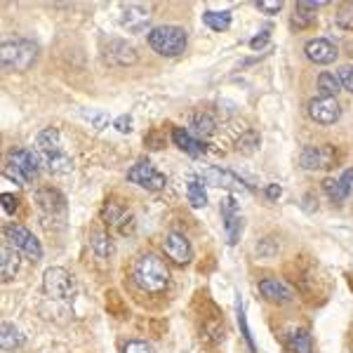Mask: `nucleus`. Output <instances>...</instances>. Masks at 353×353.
Returning <instances> with one entry per match:
<instances>
[{
	"instance_id": "f257e3e1",
	"label": "nucleus",
	"mask_w": 353,
	"mask_h": 353,
	"mask_svg": "<svg viewBox=\"0 0 353 353\" xmlns=\"http://www.w3.org/2000/svg\"><path fill=\"white\" fill-rule=\"evenodd\" d=\"M36 153L41 158V165H45L52 174H68L73 170V158L61 149V137L54 128H48L38 134Z\"/></svg>"
},
{
	"instance_id": "f03ea898",
	"label": "nucleus",
	"mask_w": 353,
	"mask_h": 353,
	"mask_svg": "<svg viewBox=\"0 0 353 353\" xmlns=\"http://www.w3.org/2000/svg\"><path fill=\"white\" fill-rule=\"evenodd\" d=\"M134 283L144 292H163L170 283V271L165 266V261L158 259L156 254H144L134 264Z\"/></svg>"
},
{
	"instance_id": "7ed1b4c3",
	"label": "nucleus",
	"mask_w": 353,
	"mask_h": 353,
	"mask_svg": "<svg viewBox=\"0 0 353 353\" xmlns=\"http://www.w3.org/2000/svg\"><path fill=\"white\" fill-rule=\"evenodd\" d=\"M38 59V45L26 41V38H17V41H8L0 48V61H3V68L8 73H21L28 71Z\"/></svg>"
},
{
	"instance_id": "20e7f679",
	"label": "nucleus",
	"mask_w": 353,
	"mask_h": 353,
	"mask_svg": "<svg viewBox=\"0 0 353 353\" xmlns=\"http://www.w3.org/2000/svg\"><path fill=\"white\" fill-rule=\"evenodd\" d=\"M186 31L181 26H156L149 31V45L161 57H176L186 50Z\"/></svg>"
},
{
	"instance_id": "39448f33",
	"label": "nucleus",
	"mask_w": 353,
	"mask_h": 353,
	"mask_svg": "<svg viewBox=\"0 0 353 353\" xmlns=\"http://www.w3.org/2000/svg\"><path fill=\"white\" fill-rule=\"evenodd\" d=\"M38 165H41L38 153H33L28 149H17V151L10 153L8 165H5V174L14 176V179L24 186V184H28V181L38 176Z\"/></svg>"
},
{
	"instance_id": "423d86ee",
	"label": "nucleus",
	"mask_w": 353,
	"mask_h": 353,
	"mask_svg": "<svg viewBox=\"0 0 353 353\" xmlns=\"http://www.w3.org/2000/svg\"><path fill=\"white\" fill-rule=\"evenodd\" d=\"M5 241H8L17 252H24L31 261H38L43 257V248L38 243V238L31 231L24 229L19 224H10L5 226Z\"/></svg>"
},
{
	"instance_id": "0eeeda50",
	"label": "nucleus",
	"mask_w": 353,
	"mask_h": 353,
	"mask_svg": "<svg viewBox=\"0 0 353 353\" xmlns=\"http://www.w3.org/2000/svg\"><path fill=\"white\" fill-rule=\"evenodd\" d=\"M43 290L52 299H68L73 294V278L61 266H52L43 276Z\"/></svg>"
},
{
	"instance_id": "6e6552de",
	"label": "nucleus",
	"mask_w": 353,
	"mask_h": 353,
	"mask_svg": "<svg viewBox=\"0 0 353 353\" xmlns=\"http://www.w3.org/2000/svg\"><path fill=\"white\" fill-rule=\"evenodd\" d=\"M128 179L132 184L141 186V189H149V191H161L168 184V176L163 172H158L156 168L149 161H139L137 165L128 170Z\"/></svg>"
},
{
	"instance_id": "1a4fd4ad",
	"label": "nucleus",
	"mask_w": 353,
	"mask_h": 353,
	"mask_svg": "<svg viewBox=\"0 0 353 353\" xmlns=\"http://www.w3.org/2000/svg\"><path fill=\"white\" fill-rule=\"evenodd\" d=\"M299 161L306 170H330L337 161V153L332 146H306Z\"/></svg>"
},
{
	"instance_id": "9d476101",
	"label": "nucleus",
	"mask_w": 353,
	"mask_h": 353,
	"mask_svg": "<svg viewBox=\"0 0 353 353\" xmlns=\"http://www.w3.org/2000/svg\"><path fill=\"white\" fill-rule=\"evenodd\" d=\"M309 116L321 125H332L339 121L341 106L334 97H318L309 104Z\"/></svg>"
},
{
	"instance_id": "9b49d317",
	"label": "nucleus",
	"mask_w": 353,
	"mask_h": 353,
	"mask_svg": "<svg viewBox=\"0 0 353 353\" xmlns=\"http://www.w3.org/2000/svg\"><path fill=\"white\" fill-rule=\"evenodd\" d=\"M221 217H224V229H226V236H229V243L236 245L243 233V219H241L238 203L233 196H229L224 203H221Z\"/></svg>"
},
{
	"instance_id": "f8f14e48",
	"label": "nucleus",
	"mask_w": 353,
	"mask_h": 353,
	"mask_svg": "<svg viewBox=\"0 0 353 353\" xmlns=\"http://www.w3.org/2000/svg\"><path fill=\"white\" fill-rule=\"evenodd\" d=\"M201 179L205 181V184H210V186H221V189H231V191H245V189H248L243 179H238L233 172H229V170H221V168L203 170Z\"/></svg>"
},
{
	"instance_id": "ddd939ff",
	"label": "nucleus",
	"mask_w": 353,
	"mask_h": 353,
	"mask_svg": "<svg viewBox=\"0 0 353 353\" xmlns=\"http://www.w3.org/2000/svg\"><path fill=\"white\" fill-rule=\"evenodd\" d=\"M165 254L179 266L189 264L193 257L191 243L186 241V236H181V233H170V236L165 238Z\"/></svg>"
},
{
	"instance_id": "4468645a",
	"label": "nucleus",
	"mask_w": 353,
	"mask_h": 353,
	"mask_svg": "<svg viewBox=\"0 0 353 353\" xmlns=\"http://www.w3.org/2000/svg\"><path fill=\"white\" fill-rule=\"evenodd\" d=\"M149 21H151L149 10L139 8V5H128L121 14V26L128 33H144L146 26H149Z\"/></svg>"
},
{
	"instance_id": "2eb2a0df",
	"label": "nucleus",
	"mask_w": 353,
	"mask_h": 353,
	"mask_svg": "<svg viewBox=\"0 0 353 353\" xmlns=\"http://www.w3.org/2000/svg\"><path fill=\"white\" fill-rule=\"evenodd\" d=\"M304 52L313 64H332L339 54L337 48H334L330 41H325V38H313V41H309L304 48Z\"/></svg>"
},
{
	"instance_id": "dca6fc26",
	"label": "nucleus",
	"mask_w": 353,
	"mask_h": 353,
	"mask_svg": "<svg viewBox=\"0 0 353 353\" xmlns=\"http://www.w3.org/2000/svg\"><path fill=\"white\" fill-rule=\"evenodd\" d=\"M106 61L111 66H130L137 61V52L132 45H128L125 41H111L109 48H106Z\"/></svg>"
},
{
	"instance_id": "f3484780",
	"label": "nucleus",
	"mask_w": 353,
	"mask_h": 353,
	"mask_svg": "<svg viewBox=\"0 0 353 353\" xmlns=\"http://www.w3.org/2000/svg\"><path fill=\"white\" fill-rule=\"evenodd\" d=\"M259 290L269 301H278V304H288V301L294 299V292L290 290L285 283L276 281V278H266V281L259 283Z\"/></svg>"
},
{
	"instance_id": "a211bd4d",
	"label": "nucleus",
	"mask_w": 353,
	"mask_h": 353,
	"mask_svg": "<svg viewBox=\"0 0 353 353\" xmlns=\"http://www.w3.org/2000/svg\"><path fill=\"white\" fill-rule=\"evenodd\" d=\"M172 139H174V144L179 146L184 153H189V156H201V153H205V144L203 141H198L196 137H191L189 130H184V128H174V132H172Z\"/></svg>"
},
{
	"instance_id": "6ab92c4d",
	"label": "nucleus",
	"mask_w": 353,
	"mask_h": 353,
	"mask_svg": "<svg viewBox=\"0 0 353 353\" xmlns=\"http://www.w3.org/2000/svg\"><path fill=\"white\" fill-rule=\"evenodd\" d=\"M19 252H17L14 248H8L5 245L3 250H0V276H3V281H12L17 276V271H19Z\"/></svg>"
},
{
	"instance_id": "aec40b11",
	"label": "nucleus",
	"mask_w": 353,
	"mask_h": 353,
	"mask_svg": "<svg viewBox=\"0 0 353 353\" xmlns=\"http://www.w3.org/2000/svg\"><path fill=\"white\" fill-rule=\"evenodd\" d=\"M21 344H24L21 330L12 325V323H3V327H0V346H3V351H14Z\"/></svg>"
},
{
	"instance_id": "412c9836",
	"label": "nucleus",
	"mask_w": 353,
	"mask_h": 353,
	"mask_svg": "<svg viewBox=\"0 0 353 353\" xmlns=\"http://www.w3.org/2000/svg\"><path fill=\"white\" fill-rule=\"evenodd\" d=\"M186 196H189V203L193 205V208H205V205H208V193H205L201 176H189Z\"/></svg>"
},
{
	"instance_id": "4be33fe9",
	"label": "nucleus",
	"mask_w": 353,
	"mask_h": 353,
	"mask_svg": "<svg viewBox=\"0 0 353 353\" xmlns=\"http://www.w3.org/2000/svg\"><path fill=\"white\" fill-rule=\"evenodd\" d=\"M203 24L210 26L212 31L221 33V31H226V28L231 26V12H229V10H224V12H212V10H210V12L203 14Z\"/></svg>"
},
{
	"instance_id": "5701e85b",
	"label": "nucleus",
	"mask_w": 353,
	"mask_h": 353,
	"mask_svg": "<svg viewBox=\"0 0 353 353\" xmlns=\"http://www.w3.org/2000/svg\"><path fill=\"white\" fill-rule=\"evenodd\" d=\"M191 128H193V132H196L198 137H210L214 132V118L210 116V113H196L193 116V121H191Z\"/></svg>"
},
{
	"instance_id": "b1692460",
	"label": "nucleus",
	"mask_w": 353,
	"mask_h": 353,
	"mask_svg": "<svg viewBox=\"0 0 353 353\" xmlns=\"http://www.w3.org/2000/svg\"><path fill=\"white\" fill-rule=\"evenodd\" d=\"M318 90L323 92V97H337L341 90V83L334 73H321L318 76Z\"/></svg>"
},
{
	"instance_id": "393cba45",
	"label": "nucleus",
	"mask_w": 353,
	"mask_h": 353,
	"mask_svg": "<svg viewBox=\"0 0 353 353\" xmlns=\"http://www.w3.org/2000/svg\"><path fill=\"white\" fill-rule=\"evenodd\" d=\"M92 250L97 252V257H101V259L111 257V254H113V243H111V238L106 236L104 231H97L94 236H92Z\"/></svg>"
},
{
	"instance_id": "a878e982",
	"label": "nucleus",
	"mask_w": 353,
	"mask_h": 353,
	"mask_svg": "<svg viewBox=\"0 0 353 353\" xmlns=\"http://www.w3.org/2000/svg\"><path fill=\"white\" fill-rule=\"evenodd\" d=\"M290 349H292V353H313L311 334L306 332V330H299V332H294L292 339H290Z\"/></svg>"
},
{
	"instance_id": "bb28decb",
	"label": "nucleus",
	"mask_w": 353,
	"mask_h": 353,
	"mask_svg": "<svg viewBox=\"0 0 353 353\" xmlns=\"http://www.w3.org/2000/svg\"><path fill=\"white\" fill-rule=\"evenodd\" d=\"M81 116H83V121H88L94 130H104L111 121L109 113L101 111V109H83Z\"/></svg>"
},
{
	"instance_id": "cd10ccee",
	"label": "nucleus",
	"mask_w": 353,
	"mask_h": 353,
	"mask_svg": "<svg viewBox=\"0 0 353 353\" xmlns=\"http://www.w3.org/2000/svg\"><path fill=\"white\" fill-rule=\"evenodd\" d=\"M259 134L254 132V130H248L245 134H241V139H238V151L245 153V156H252L254 151L259 149Z\"/></svg>"
},
{
	"instance_id": "c85d7f7f",
	"label": "nucleus",
	"mask_w": 353,
	"mask_h": 353,
	"mask_svg": "<svg viewBox=\"0 0 353 353\" xmlns=\"http://www.w3.org/2000/svg\"><path fill=\"white\" fill-rule=\"evenodd\" d=\"M323 189H325V193L330 198H332L334 203H341V201H346V191H344V186H341V181L339 179H325L323 181Z\"/></svg>"
},
{
	"instance_id": "c756f323",
	"label": "nucleus",
	"mask_w": 353,
	"mask_h": 353,
	"mask_svg": "<svg viewBox=\"0 0 353 353\" xmlns=\"http://www.w3.org/2000/svg\"><path fill=\"white\" fill-rule=\"evenodd\" d=\"M337 24L346 31H353V3H344L337 10Z\"/></svg>"
},
{
	"instance_id": "7c9ffc66",
	"label": "nucleus",
	"mask_w": 353,
	"mask_h": 353,
	"mask_svg": "<svg viewBox=\"0 0 353 353\" xmlns=\"http://www.w3.org/2000/svg\"><path fill=\"white\" fill-rule=\"evenodd\" d=\"M337 78H339L341 88L349 90V92L353 94V64L341 66V68H339V73H337Z\"/></svg>"
},
{
	"instance_id": "2f4dec72",
	"label": "nucleus",
	"mask_w": 353,
	"mask_h": 353,
	"mask_svg": "<svg viewBox=\"0 0 353 353\" xmlns=\"http://www.w3.org/2000/svg\"><path fill=\"white\" fill-rule=\"evenodd\" d=\"M257 8L264 14H278L283 10V0H259Z\"/></svg>"
},
{
	"instance_id": "473e14b6",
	"label": "nucleus",
	"mask_w": 353,
	"mask_h": 353,
	"mask_svg": "<svg viewBox=\"0 0 353 353\" xmlns=\"http://www.w3.org/2000/svg\"><path fill=\"white\" fill-rule=\"evenodd\" d=\"M132 116H128V113H123V116H118L116 121H113V128L118 130L121 134H128V132H132Z\"/></svg>"
},
{
	"instance_id": "72a5a7b5",
	"label": "nucleus",
	"mask_w": 353,
	"mask_h": 353,
	"mask_svg": "<svg viewBox=\"0 0 353 353\" xmlns=\"http://www.w3.org/2000/svg\"><path fill=\"white\" fill-rule=\"evenodd\" d=\"M123 353H153V346L146 341H128Z\"/></svg>"
},
{
	"instance_id": "f704fd0d",
	"label": "nucleus",
	"mask_w": 353,
	"mask_h": 353,
	"mask_svg": "<svg viewBox=\"0 0 353 353\" xmlns=\"http://www.w3.org/2000/svg\"><path fill=\"white\" fill-rule=\"evenodd\" d=\"M313 19H316V14H313V12H306V10H299L297 8V14H294L292 24L301 28V26H309Z\"/></svg>"
},
{
	"instance_id": "c9c22d12",
	"label": "nucleus",
	"mask_w": 353,
	"mask_h": 353,
	"mask_svg": "<svg viewBox=\"0 0 353 353\" xmlns=\"http://www.w3.org/2000/svg\"><path fill=\"white\" fill-rule=\"evenodd\" d=\"M327 0H299L297 8L299 10H306V12H316L318 8H325Z\"/></svg>"
},
{
	"instance_id": "e433bc0d",
	"label": "nucleus",
	"mask_w": 353,
	"mask_h": 353,
	"mask_svg": "<svg viewBox=\"0 0 353 353\" xmlns=\"http://www.w3.org/2000/svg\"><path fill=\"white\" fill-rule=\"evenodd\" d=\"M238 323H241V327H243V334H245V339H248L250 349H254V344H252V337H250V330H248V323H245V311H243V304H238Z\"/></svg>"
},
{
	"instance_id": "4c0bfd02",
	"label": "nucleus",
	"mask_w": 353,
	"mask_h": 353,
	"mask_svg": "<svg viewBox=\"0 0 353 353\" xmlns=\"http://www.w3.org/2000/svg\"><path fill=\"white\" fill-rule=\"evenodd\" d=\"M17 205H19V201H17L14 196H10V193H3V210L8 214H12L17 210Z\"/></svg>"
},
{
	"instance_id": "58836bf2",
	"label": "nucleus",
	"mask_w": 353,
	"mask_h": 353,
	"mask_svg": "<svg viewBox=\"0 0 353 353\" xmlns=\"http://www.w3.org/2000/svg\"><path fill=\"white\" fill-rule=\"evenodd\" d=\"M266 43H269V31H261L259 36H254L252 41H250V48H252V50H261Z\"/></svg>"
},
{
	"instance_id": "ea45409f",
	"label": "nucleus",
	"mask_w": 353,
	"mask_h": 353,
	"mask_svg": "<svg viewBox=\"0 0 353 353\" xmlns=\"http://www.w3.org/2000/svg\"><path fill=\"white\" fill-rule=\"evenodd\" d=\"M339 181H341V186H344L346 196H349V193L353 191V170H346V172L339 176Z\"/></svg>"
},
{
	"instance_id": "a19ab883",
	"label": "nucleus",
	"mask_w": 353,
	"mask_h": 353,
	"mask_svg": "<svg viewBox=\"0 0 353 353\" xmlns=\"http://www.w3.org/2000/svg\"><path fill=\"white\" fill-rule=\"evenodd\" d=\"M281 193H283V189L278 184H269V186H266V198H269V201H276V198H281Z\"/></svg>"
}]
</instances>
